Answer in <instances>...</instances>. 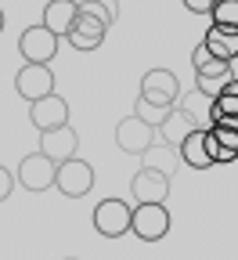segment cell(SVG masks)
<instances>
[{"mask_svg":"<svg viewBox=\"0 0 238 260\" xmlns=\"http://www.w3.org/2000/svg\"><path fill=\"white\" fill-rule=\"evenodd\" d=\"M76 15H80V0H47L44 8V25L54 32V37H69L73 25H76Z\"/></svg>","mask_w":238,"mask_h":260,"instance_id":"cell-14","label":"cell"},{"mask_svg":"<svg viewBox=\"0 0 238 260\" xmlns=\"http://www.w3.org/2000/svg\"><path fill=\"white\" fill-rule=\"evenodd\" d=\"M0 32H4V11H0Z\"/></svg>","mask_w":238,"mask_h":260,"instance_id":"cell-22","label":"cell"},{"mask_svg":"<svg viewBox=\"0 0 238 260\" xmlns=\"http://www.w3.org/2000/svg\"><path fill=\"white\" fill-rule=\"evenodd\" d=\"M29 119L32 126L40 130H58V126H69V102H65L61 94H47L40 98V102H32L29 105Z\"/></svg>","mask_w":238,"mask_h":260,"instance_id":"cell-12","label":"cell"},{"mask_svg":"<svg viewBox=\"0 0 238 260\" xmlns=\"http://www.w3.org/2000/svg\"><path fill=\"white\" fill-rule=\"evenodd\" d=\"M112 25L101 18V15H90V11H83L80 8V15H76V25H73V32L65 40H69L76 51H97L101 44H105V32H109Z\"/></svg>","mask_w":238,"mask_h":260,"instance_id":"cell-11","label":"cell"},{"mask_svg":"<svg viewBox=\"0 0 238 260\" xmlns=\"http://www.w3.org/2000/svg\"><path fill=\"white\" fill-rule=\"evenodd\" d=\"M227 116H238V80H231L213 102H210V123H220Z\"/></svg>","mask_w":238,"mask_h":260,"instance_id":"cell-18","label":"cell"},{"mask_svg":"<svg viewBox=\"0 0 238 260\" xmlns=\"http://www.w3.org/2000/svg\"><path fill=\"white\" fill-rule=\"evenodd\" d=\"M191 69H195V87H198V94H206L210 102H213V98H217L231 80H234L231 61L213 58L206 44H198V47L191 51Z\"/></svg>","mask_w":238,"mask_h":260,"instance_id":"cell-2","label":"cell"},{"mask_svg":"<svg viewBox=\"0 0 238 260\" xmlns=\"http://www.w3.org/2000/svg\"><path fill=\"white\" fill-rule=\"evenodd\" d=\"M234 80H238V73H234Z\"/></svg>","mask_w":238,"mask_h":260,"instance_id":"cell-24","label":"cell"},{"mask_svg":"<svg viewBox=\"0 0 238 260\" xmlns=\"http://www.w3.org/2000/svg\"><path fill=\"white\" fill-rule=\"evenodd\" d=\"M116 145H119L126 155H145L152 145H159V126L133 112V116L119 119V126H116Z\"/></svg>","mask_w":238,"mask_h":260,"instance_id":"cell-4","label":"cell"},{"mask_svg":"<svg viewBox=\"0 0 238 260\" xmlns=\"http://www.w3.org/2000/svg\"><path fill=\"white\" fill-rule=\"evenodd\" d=\"M54 188L65 195V199H83V195H90L94 188V167L87 159H69V162H58V181Z\"/></svg>","mask_w":238,"mask_h":260,"instance_id":"cell-8","label":"cell"},{"mask_svg":"<svg viewBox=\"0 0 238 260\" xmlns=\"http://www.w3.org/2000/svg\"><path fill=\"white\" fill-rule=\"evenodd\" d=\"M133 235L141 242H159L169 232V210L166 203H138L133 206Z\"/></svg>","mask_w":238,"mask_h":260,"instance_id":"cell-7","label":"cell"},{"mask_svg":"<svg viewBox=\"0 0 238 260\" xmlns=\"http://www.w3.org/2000/svg\"><path fill=\"white\" fill-rule=\"evenodd\" d=\"M58 44H61V37H54V32L40 22V25H29L18 37V54L29 65H51V58L58 54Z\"/></svg>","mask_w":238,"mask_h":260,"instance_id":"cell-5","label":"cell"},{"mask_svg":"<svg viewBox=\"0 0 238 260\" xmlns=\"http://www.w3.org/2000/svg\"><path fill=\"white\" fill-rule=\"evenodd\" d=\"M54 181H58V162L54 159H47L40 148L22 155V162H18V184L25 191H47V188H54Z\"/></svg>","mask_w":238,"mask_h":260,"instance_id":"cell-6","label":"cell"},{"mask_svg":"<svg viewBox=\"0 0 238 260\" xmlns=\"http://www.w3.org/2000/svg\"><path fill=\"white\" fill-rule=\"evenodd\" d=\"M202 44L210 47L213 58L234 61V58H238V29H231V25H210L206 37H202Z\"/></svg>","mask_w":238,"mask_h":260,"instance_id":"cell-17","label":"cell"},{"mask_svg":"<svg viewBox=\"0 0 238 260\" xmlns=\"http://www.w3.org/2000/svg\"><path fill=\"white\" fill-rule=\"evenodd\" d=\"M40 152L54 162H69L80 152V134L76 126H58V130H44L40 134Z\"/></svg>","mask_w":238,"mask_h":260,"instance_id":"cell-13","label":"cell"},{"mask_svg":"<svg viewBox=\"0 0 238 260\" xmlns=\"http://www.w3.org/2000/svg\"><path fill=\"white\" fill-rule=\"evenodd\" d=\"M177 102H181L177 76L169 73V69H148L141 76V98H138V105H133V112L159 126L169 109H177Z\"/></svg>","mask_w":238,"mask_h":260,"instance_id":"cell-1","label":"cell"},{"mask_svg":"<svg viewBox=\"0 0 238 260\" xmlns=\"http://www.w3.org/2000/svg\"><path fill=\"white\" fill-rule=\"evenodd\" d=\"M65 260H76V256H65Z\"/></svg>","mask_w":238,"mask_h":260,"instance_id":"cell-23","label":"cell"},{"mask_svg":"<svg viewBox=\"0 0 238 260\" xmlns=\"http://www.w3.org/2000/svg\"><path fill=\"white\" fill-rule=\"evenodd\" d=\"M181 4H184L191 15H210V11H213V0H181Z\"/></svg>","mask_w":238,"mask_h":260,"instance_id":"cell-21","label":"cell"},{"mask_svg":"<svg viewBox=\"0 0 238 260\" xmlns=\"http://www.w3.org/2000/svg\"><path fill=\"white\" fill-rule=\"evenodd\" d=\"M177 152H181V162H184V167H191V170H210V167H217L213 155H210V145H206V130H191V134L177 145Z\"/></svg>","mask_w":238,"mask_h":260,"instance_id":"cell-16","label":"cell"},{"mask_svg":"<svg viewBox=\"0 0 238 260\" xmlns=\"http://www.w3.org/2000/svg\"><path fill=\"white\" fill-rule=\"evenodd\" d=\"M210 18H213V25H231V29H238V0H213Z\"/></svg>","mask_w":238,"mask_h":260,"instance_id":"cell-19","label":"cell"},{"mask_svg":"<svg viewBox=\"0 0 238 260\" xmlns=\"http://www.w3.org/2000/svg\"><path fill=\"white\" fill-rule=\"evenodd\" d=\"M169 181H174V174H166L159 167H141L138 174H133V181H130L133 203H166Z\"/></svg>","mask_w":238,"mask_h":260,"instance_id":"cell-9","label":"cell"},{"mask_svg":"<svg viewBox=\"0 0 238 260\" xmlns=\"http://www.w3.org/2000/svg\"><path fill=\"white\" fill-rule=\"evenodd\" d=\"M133 228V206L126 199H101L94 206V232L101 239H123Z\"/></svg>","mask_w":238,"mask_h":260,"instance_id":"cell-3","label":"cell"},{"mask_svg":"<svg viewBox=\"0 0 238 260\" xmlns=\"http://www.w3.org/2000/svg\"><path fill=\"white\" fill-rule=\"evenodd\" d=\"M11 191H15V174L8 167H0V203L11 199Z\"/></svg>","mask_w":238,"mask_h":260,"instance_id":"cell-20","label":"cell"},{"mask_svg":"<svg viewBox=\"0 0 238 260\" xmlns=\"http://www.w3.org/2000/svg\"><path fill=\"white\" fill-rule=\"evenodd\" d=\"M191 130H198V123H195V112L191 109H184V105H177V109H169L166 112V119L159 123V138L166 141V145H181Z\"/></svg>","mask_w":238,"mask_h":260,"instance_id":"cell-15","label":"cell"},{"mask_svg":"<svg viewBox=\"0 0 238 260\" xmlns=\"http://www.w3.org/2000/svg\"><path fill=\"white\" fill-rule=\"evenodd\" d=\"M15 90L18 98H25V102H40V98L54 94V73H51V65H22L18 76H15Z\"/></svg>","mask_w":238,"mask_h":260,"instance_id":"cell-10","label":"cell"}]
</instances>
